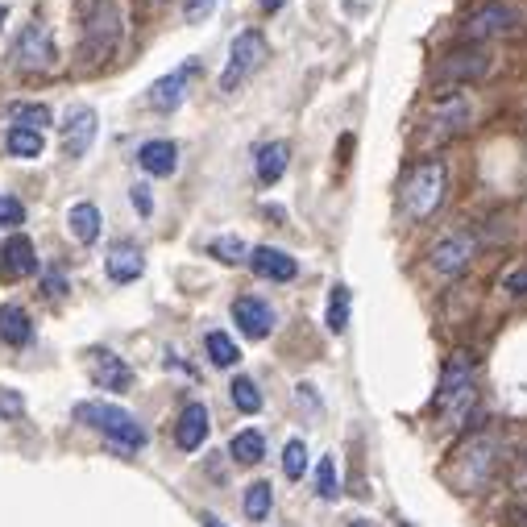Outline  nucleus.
I'll use <instances>...</instances> for the list:
<instances>
[{
  "label": "nucleus",
  "mask_w": 527,
  "mask_h": 527,
  "mask_svg": "<svg viewBox=\"0 0 527 527\" xmlns=\"http://www.w3.org/2000/svg\"><path fill=\"white\" fill-rule=\"evenodd\" d=\"M436 415L445 428H465L478 415V362L474 353H453L436 391Z\"/></svg>",
  "instance_id": "1"
},
{
  "label": "nucleus",
  "mask_w": 527,
  "mask_h": 527,
  "mask_svg": "<svg viewBox=\"0 0 527 527\" xmlns=\"http://www.w3.org/2000/svg\"><path fill=\"white\" fill-rule=\"evenodd\" d=\"M498 453H503V445H498L494 432H474L465 436L453 461H449V482L461 490V494H478L494 482V469H498Z\"/></svg>",
  "instance_id": "2"
},
{
  "label": "nucleus",
  "mask_w": 527,
  "mask_h": 527,
  "mask_svg": "<svg viewBox=\"0 0 527 527\" xmlns=\"http://www.w3.org/2000/svg\"><path fill=\"white\" fill-rule=\"evenodd\" d=\"M445 191H449V166H445V158L415 162L411 171H407V179H403V212H407V220H415V225L432 220L436 208L445 204Z\"/></svg>",
  "instance_id": "3"
},
{
  "label": "nucleus",
  "mask_w": 527,
  "mask_h": 527,
  "mask_svg": "<svg viewBox=\"0 0 527 527\" xmlns=\"http://www.w3.org/2000/svg\"><path fill=\"white\" fill-rule=\"evenodd\" d=\"M121 46V9L117 0H96L88 9V21H83V50L79 59L83 67H104Z\"/></svg>",
  "instance_id": "4"
},
{
  "label": "nucleus",
  "mask_w": 527,
  "mask_h": 527,
  "mask_svg": "<svg viewBox=\"0 0 527 527\" xmlns=\"http://www.w3.org/2000/svg\"><path fill=\"white\" fill-rule=\"evenodd\" d=\"M75 415H79V420L88 424V428L104 432V436L113 440L117 449H125V453L146 449V428L137 424L125 407H117V403H79Z\"/></svg>",
  "instance_id": "5"
},
{
  "label": "nucleus",
  "mask_w": 527,
  "mask_h": 527,
  "mask_svg": "<svg viewBox=\"0 0 527 527\" xmlns=\"http://www.w3.org/2000/svg\"><path fill=\"white\" fill-rule=\"evenodd\" d=\"M266 54H270V46H266V34L262 30H241L233 38V46H229L225 71H220V92H237L241 83L266 63Z\"/></svg>",
  "instance_id": "6"
},
{
  "label": "nucleus",
  "mask_w": 527,
  "mask_h": 527,
  "mask_svg": "<svg viewBox=\"0 0 527 527\" xmlns=\"http://www.w3.org/2000/svg\"><path fill=\"white\" fill-rule=\"evenodd\" d=\"M511 30H519V9L507 5V0H486V5H474V13L461 21V38L465 42H490V38H503Z\"/></svg>",
  "instance_id": "7"
},
{
  "label": "nucleus",
  "mask_w": 527,
  "mask_h": 527,
  "mask_svg": "<svg viewBox=\"0 0 527 527\" xmlns=\"http://www.w3.org/2000/svg\"><path fill=\"white\" fill-rule=\"evenodd\" d=\"M474 254H478L474 233H469V229H453V233H445L432 245L428 266H432V274H440V279H457V274H465V266L474 262Z\"/></svg>",
  "instance_id": "8"
},
{
  "label": "nucleus",
  "mask_w": 527,
  "mask_h": 527,
  "mask_svg": "<svg viewBox=\"0 0 527 527\" xmlns=\"http://www.w3.org/2000/svg\"><path fill=\"white\" fill-rule=\"evenodd\" d=\"M13 67L25 71V75H46L54 67V38L42 21H30L25 30L17 34V46H13Z\"/></svg>",
  "instance_id": "9"
},
{
  "label": "nucleus",
  "mask_w": 527,
  "mask_h": 527,
  "mask_svg": "<svg viewBox=\"0 0 527 527\" xmlns=\"http://www.w3.org/2000/svg\"><path fill=\"white\" fill-rule=\"evenodd\" d=\"M490 71V54L482 46H457L449 54H440L432 75L436 83H465V79H482Z\"/></svg>",
  "instance_id": "10"
},
{
  "label": "nucleus",
  "mask_w": 527,
  "mask_h": 527,
  "mask_svg": "<svg viewBox=\"0 0 527 527\" xmlns=\"http://www.w3.org/2000/svg\"><path fill=\"white\" fill-rule=\"evenodd\" d=\"M200 75V63L191 59V63H183V67H175L171 75H162L154 88H150V104H154V113H175V108L187 100V92H191V79Z\"/></svg>",
  "instance_id": "11"
},
{
  "label": "nucleus",
  "mask_w": 527,
  "mask_h": 527,
  "mask_svg": "<svg viewBox=\"0 0 527 527\" xmlns=\"http://www.w3.org/2000/svg\"><path fill=\"white\" fill-rule=\"evenodd\" d=\"M233 320H237V328L245 332L249 341H266L274 332V308L266 299H258V295H241L233 303Z\"/></svg>",
  "instance_id": "12"
},
{
  "label": "nucleus",
  "mask_w": 527,
  "mask_h": 527,
  "mask_svg": "<svg viewBox=\"0 0 527 527\" xmlns=\"http://www.w3.org/2000/svg\"><path fill=\"white\" fill-rule=\"evenodd\" d=\"M88 370H92V382L100 386V391H129V386H133L129 362H121L113 349H92L88 353Z\"/></svg>",
  "instance_id": "13"
},
{
  "label": "nucleus",
  "mask_w": 527,
  "mask_h": 527,
  "mask_svg": "<svg viewBox=\"0 0 527 527\" xmlns=\"http://www.w3.org/2000/svg\"><path fill=\"white\" fill-rule=\"evenodd\" d=\"M96 129H100L96 108H71L67 121H63V150L71 158H83L96 142Z\"/></svg>",
  "instance_id": "14"
},
{
  "label": "nucleus",
  "mask_w": 527,
  "mask_h": 527,
  "mask_svg": "<svg viewBox=\"0 0 527 527\" xmlns=\"http://www.w3.org/2000/svg\"><path fill=\"white\" fill-rule=\"evenodd\" d=\"M104 266H108V279L113 283H137L146 274V254L133 241H117L113 249H108Z\"/></svg>",
  "instance_id": "15"
},
{
  "label": "nucleus",
  "mask_w": 527,
  "mask_h": 527,
  "mask_svg": "<svg viewBox=\"0 0 527 527\" xmlns=\"http://www.w3.org/2000/svg\"><path fill=\"white\" fill-rule=\"evenodd\" d=\"M249 266H254V274H262V279H270V283H291L299 274V262L287 258L283 249H274V245H258L254 254H249Z\"/></svg>",
  "instance_id": "16"
},
{
  "label": "nucleus",
  "mask_w": 527,
  "mask_h": 527,
  "mask_svg": "<svg viewBox=\"0 0 527 527\" xmlns=\"http://www.w3.org/2000/svg\"><path fill=\"white\" fill-rule=\"evenodd\" d=\"M208 440V407L204 403H187L179 411V424H175V445L183 453H196Z\"/></svg>",
  "instance_id": "17"
},
{
  "label": "nucleus",
  "mask_w": 527,
  "mask_h": 527,
  "mask_svg": "<svg viewBox=\"0 0 527 527\" xmlns=\"http://www.w3.org/2000/svg\"><path fill=\"white\" fill-rule=\"evenodd\" d=\"M0 270L9 274V279H30L38 274V249L30 237H9L5 249H0Z\"/></svg>",
  "instance_id": "18"
},
{
  "label": "nucleus",
  "mask_w": 527,
  "mask_h": 527,
  "mask_svg": "<svg viewBox=\"0 0 527 527\" xmlns=\"http://www.w3.org/2000/svg\"><path fill=\"white\" fill-rule=\"evenodd\" d=\"M137 162H142L146 175L166 179V175H175V166H179V146L166 142V137H154V142H146L142 150H137Z\"/></svg>",
  "instance_id": "19"
},
{
  "label": "nucleus",
  "mask_w": 527,
  "mask_h": 527,
  "mask_svg": "<svg viewBox=\"0 0 527 527\" xmlns=\"http://www.w3.org/2000/svg\"><path fill=\"white\" fill-rule=\"evenodd\" d=\"M30 337H34L30 312H25L21 303H5V308H0V341L21 349V345H30Z\"/></svg>",
  "instance_id": "20"
},
{
  "label": "nucleus",
  "mask_w": 527,
  "mask_h": 527,
  "mask_svg": "<svg viewBox=\"0 0 527 527\" xmlns=\"http://www.w3.org/2000/svg\"><path fill=\"white\" fill-rule=\"evenodd\" d=\"M287 162H291V146L287 142H266L258 146V183H279L287 175Z\"/></svg>",
  "instance_id": "21"
},
{
  "label": "nucleus",
  "mask_w": 527,
  "mask_h": 527,
  "mask_svg": "<svg viewBox=\"0 0 527 527\" xmlns=\"http://www.w3.org/2000/svg\"><path fill=\"white\" fill-rule=\"evenodd\" d=\"M67 229H71V237H75V241L92 245V241L100 237V208H96L92 200L71 204V212H67Z\"/></svg>",
  "instance_id": "22"
},
{
  "label": "nucleus",
  "mask_w": 527,
  "mask_h": 527,
  "mask_svg": "<svg viewBox=\"0 0 527 527\" xmlns=\"http://www.w3.org/2000/svg\"><path fill=\"white\" fill-rule=\"evenodd\" d=\"M204 349H208V362H212L216 370H233V366L241 362L237 341L229 337V332H220V328H212L208 337H204Z\"/></svg>",
  "instance_id": "23"
},
{
  "label": "nucleus",
  "mask_w": 527,
  "mask_h": 527,
  "mask_svg": "<svg viewBox=\"0 0 527 527\" xmlns=\"http://www.w3.org/2000/svg\"><path fill=\"white\" fill-rule=\"evenodd\" d=\"M432 117L440 121V129H461L465 121H469V100L465 96H440L436 104H432Z\"/></svg>",
  "instance_id": "24"
},
{
  "label": "nucleus",
  "mask_w": 527,
  "mask_h": 527,
  "mask_svg": "<svg viewBox=\"0 0 527 527\" xmlns=\"http://www.w3.org/2000/svg\"><path fill=\"white\" fill-rule=\"evenodd\" d=\"M229 453H233V461H241V465H258V461L266 457V436L254 432V428H245V432L233 436Z\"/></svg>",
  "instance_id": "25"
},
{
  "label": "nucleus",
  "mask_w": 527,
  "mask_h": 527,
  "mask_svg": "<svg viewBox=\"0 0 527 527\" xmlns=\"http://www.w3.org/2000/svg\"><path fill=\"white\" fill-rule=\"evenodd\" d=\"M5 150H9L13 158H38V154L46 150V142H42V133H38V129H21V125H13L9 137H5Z\"/></svg>",
  "instance_id": "26"
},
{
  "label": "nucleus",
  "mask_w": 527,
  "mask_h": 527,
  "mask_svg": "<svg viewBox=\"0 0 527 527\" xmlns=\"http://www.w3.org/2000/svg\"><path fill=\"white\" fill-rule=\"evenodd\" d=\"M229 395H233V407L245 411V415H258V411H262V391H258L254 378H233Z\"/></svg>",
  "instance_id": "27"
},
{
  "label": "nucleus",
  "mask_w": 527,
  "mask_h": 527,
  "mask_svg": "<svg viewBox=\"0 0 527 527\" xmlns=\"http://www.w3.org/2000/svg\"><path fill=\"white\" fill-rule=\"evenodd\" d=\"M270 507H274V490H270V482H254L245 490V515L254 519V523H262L266 515H270Z\"/></svg>",
  "instance_id": "28"
},
{
  "label": "nucleus",
  "mask_w": 527,
  "mask_h": 527,
  "mask_svg": "<svg viewBox=\"0 0 527 527\" xmlns=\"http://www.w3.org/2000/svg\"><path fill=\"white\" fill-rule=\"evenodd\" d=\"M283 474H287V482H299L308 474V445H303L299 436L283 445Z\"/></svg>",
  "instance_id": "29"
},
{
  "label": "nucleus",
  "mask_w": 527,
  "mask_h": 527,
  "mask_svg": "<svg viewBox=\"0 0 527 527\" xmlns=\"http://www.w3.org/2000/svg\"><path fill=\"white\" fill-rule=\"evenodd\" d=\"M208 254H212V258H220V262H229V266H237V262H249V249H245V241H241V237H233V233H225V237L208 241Z\"/></svg>",
  "instance_id": "30"
},
{
  "label": "nucleus",
  "mask_w": 527,
  "mask_h": 527,
  "mask_svg": "<svg viewBox=\"0 0 527 527\" xmlns=\"http://www.w3.org/2000/svg\"><path fill=\"white\" fill-rule=\"evenodd\" d=\"M9 113H13V121H17L21 129H38V133L54 121L46 104H9Z\"/></svg>",
  "instance_id": "31"
},
{
  "label": "nucleus",
  "mask_w": 527,
  "mask_h": 527,
  "mask_svg": "<svg viewBox=\"0 0 527 527\" xmlns=\"http://www.w3.org/2000/svg\"><path fill=\"white\" fill-rule=\"evenodd\" d=\"M328 328L332 332L349 328V287H332L328 291Z\"/></svg>",
  "instance_id": "32"
},
{
  "label": "nucleus",
  "mask_w": 527,
  "mask_h": 527,
  "mask_svg": "<svg viewBox=\"0 0 527 527\" xmlns=\"http://www.w3.org/2000/svg\"><path fill=\"white\" fill-rule=\"evenodd\" d=\"M316 494L337 498V461L332 457H320V465H316Z\"/></svg>",
  "instance_id": "33"
},
{
  "label": "nucleus",
  "mask_w": 527,
  "mask_h": 527,
  "mask_svg": "<svg viewBox=\"0 0 527 527\" xmlns=\"http://www.w3.org/2000/svg\"><path fill=\"white\" fill-rule=\"evenodd\" d=\"M25 220V204L17 196H0V229H17Z\"/></svg>",
  "instance_id": "34"
},
{
  "label": "nucleus",
  "mask_w": 527,
  "mask_h": 527,
  "mask_svg": "<svg viewBox=\"0 0 527 527\" xmlns=\"http://www.w3.org/2000/svg\"><path fill=\"white\" fill-rule=\"evenodd\" d=\"M21 411H25L21 391H9V386H0V415H5V420H21Z\"/></svg>",
  "instance_id": "35"
},
{
  "label": "nucleus",
  "mask_w": 527,
  "mask_h": 527,
  "mask_svg": "<svg viewBox=\"0 0 527 527\" xmlns=\"http://www.w3.org/2000/svg\"><path fill=\"white\" fill-rule=\"evenodd\" d=\"M216 0H187V21H204Z\"/></svg>",
  "instance_id": "36"
},
{
  "label": "nucleus",
  "mask_w": 527,
  "mask_h": 527,
  "mask_svg": "<svg viewBox=\"0 0 527 527\" xmlns=\"http://www.w3.org/2000/svg\"><path fill=\"white\" fill-rule=\"evenodd\" d=\"M507 291H511V295H527V266L507 274Z\"/></svg>",
  "instance_id": "37"
},
{
  "label": "nucleus",
  "mask_w": 527,
  "mask_h": 527,
  "mask_svg": "<svg viewBox=\"0 0 527 527\" xmlns=\"http://www.w3.org/2000/svg\"><path fill=\"white\" fill-rule=\"evenodd\" d=\"M133 208L142 212V216H150V212H154V200H150V191H146V187H133Z\"/></svg>",
  "instance_id": "38"
},
{
  "label": "nucleus",
  "mask_w": 527,
  "mask_h": 527,
  "mask_svg": "<svg viewBox=\"0 0 527 527\" xmlns=\"http://www.w3.org/2000/svg\"><path fill=\"white\" fill-rule=\"evenodd\" d=\"M42 287H46V295H67V279H63V274H59V270H50Z\"/></svg>",
  "instance_id": "39"
},
{
  "label": "nucleus",
  "mask_w": 527,
  "mask_h": 527,
  "mask_svg": "<svg viewBox=\"0 0 527 527\" xmlns=\"http://www.w3.org/2000/svg\"><path fill=\"white\" fill-rule=\"evenodd\" d=\"M515 482H519V486H527V453H523V457H519V465H515Z\"/></svg>",
  "instance_id": "40"
},
{
  "label": "nucleus",
  "mask_w": 527,
  "mask_h": 527,
  "mask_svg": "<svg viewBox=\"0 0 527 527\" xmlns=\"http://www.w3.org/2000/svg\"><path fill=\"white\" fill-rule=\"evenodd\" d=\"M258 5H262L266 13H279V9H287V0H258Z\"/></svg>",
  "instance_id": "41"
},
{
  "label": "nucleus",
  "mask_w": 527,
  "mask_h": 527,
  "mask_svg": "<svg viewBox=\"0 0 527 527\" xmlns=\"http://www.w3.org/2000/svg\"><path fill=\"white\" fill-rule=\"evenodd\" d=\"M200 523H204V527H225V523H220V519H216V515H204V519H200Z\"/></svg>",
  "instance_id": "42"
},
{
  "label": "nucleus",
  "mask_w": 527,
  "mask_h": 527,
  "mask_svg": "<svg viewBox=\"0 0 527 527\" xmlns=\"http://www.w3.org/2000/svg\"><path fill=\"white\" fill-rule=\"evenodd\" d=\"M349 527H374V523H370V519H353Z\"/></svg>",
  "instance_id": "43"
},
{
  "label": "nucleus",
  "mask_w": 527,
  "mask_h": 527,
  "mask_svg": "<svg viewBox=\"0 0 527 527\" xmlns=\"http://www.w3.org/2000/svg\"><path fill=\"white\" fill-rule=\"evenodd\" d=\"M0 21H5V9H0Z\"/></svg>",
  "instance_id": "44"
},
{
  "label": "nucleus",
  "mask_w": 527,
  "mask_h": 527,
  "mask_svg": "<svg viewBox=\"0 0 527 527\" xmlns=\"http://www.w3.org/2000/svg\"><path fill=\"white\" fill-rule=\"evenodd\" d=\"M403 527H407V523H403Z\"/></svg>",
  "instance_id": "45"
}]
</instances>
